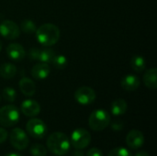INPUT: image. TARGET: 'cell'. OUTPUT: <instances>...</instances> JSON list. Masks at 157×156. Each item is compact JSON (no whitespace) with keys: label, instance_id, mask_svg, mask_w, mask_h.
Instances as JSON below:
<instances>
[{"label":"cell","instance_id":"cell-1","mask_svg":"<svg viewBox=\"0 0 157 156\" xmlns=\"http://www.w3.org/2000/svg\"><path fill=\"white\" fill-rule=\"evenodd\" d=\"M35 33L38 42L44 47H51L56 44L61 36L59 28L52 23L42 24L37 29Z\"/></svg>","mask_w":157,"mask_h":156},{"label":"cell","instance_id":"cell-2","mask_svg":"<svg viewBox=\"0 0 157 156\" xmlns=\"http://www.w3.org/2000/svg\"><path fill=\"white\" fill-rule=\"evenodd\" d=\"M48 150L56 155L66 154L71 147V143L66 134L63 132H53L47 139Z\"/></svg>","mask_w":157,"mask_h":156},{"label":"cell","instance_id":"cell-3","mask_svg":"<svg viewBox=\"0 0 157 156\" xmlns=\"http://www.w3.org/2000/svg\"><path fill=\"white\" fill-rule=\"evenodd\" d=\"M111 122L110 115L104 109L94 110L88 119V125L91 130L95 131H101L109 126Z\"/></svg>","mask_w":157,"mask_h":156},{"label":"cell","instance_id":"cell-4","mask_svg":"<svg viewBox=\"0 0 157 156\" xmlns=\"http://www.w3.org/2000/svg\"><path fill=\"white\" fill-rule=\"evenodd\" d=\"M19 120V110L14 105H6L0 108V126L9 128Z\"/></svg>","mask_w":157,"mask_h":156},{"label":"cell","instance_id":"cell-5","mask_svg":"<svg viewBox=\"0 0 157 156\" xmlns=\"http://www.w3.org/2000/svg\"><path fill=\"white\" fill-rule=\"evenodd\" d=\"M9 142L11 145L18 151L25 150L29 143V139L28 134L20 128H15L10 131Z\"/></svg>","mask_w":157,"mask_h":156},{"label":"cell","instance_id":"cell-6","mask_svg":"<svg viewBox=\"0 0 157 156\" xmlns=\"http://www.w3.org/2000/svg\"><path fill=\"white\" fill-rule=\"evenodd\" d=\"M91 142L90 133L85 129H76L72 132L71 135V144L76 150H82L86 148Z\"/></svg>","mask_w":157,"mask_h":156},{"label":"cell","instance_id":"cell-7","mask_svg":"<svg viewBox=\"0 0 157 156\" xmlns=\"http://www.w3.org/2000/svg\"><path fill=\"white\" fill-rule=\"evenodd\" d=\"M27 132L35 139H42L47 133L46 124L40 119H30L26 125Z\"/></svg>","mask_w":157,"mask_h":156},{"label":"cell","instance_id":"cell-8","mask_svg":"<svg viewBox=\"0 0 157 156\" xmlns=\"http://www.w3.org/2000/svg\"><path fill=\"white\" fill-rule=\"evenodd\" d=\"M0 35L6 40H16L20 35V29L13 20H4L0 23Z\"/></svg>","mask_w":157,"mask_h":156},{"label":"cell","instance_id":"cell-9","mask_svg":"<svg viewBox=\"0 0 157 156\" xmlns=\"http://www.w3.org/2000/svg\"><path fill=\"white\" fill-rule=\"evenodd\" d=\"M96 92L89 86H81L75 92V99L80 105H90L96 100Z\"/></svg>","mask_w":157,"mask_h":156},{"label":"cell","instance_id":"cell-10","mask_svg":"<svg viewBox=\"0 0 157 156\" xmlns=\"http://www.w3.org/2000/svg\"><path fill=\"white\" fill-rule=\"evenodd\" d=\"M126 143L132 150H136V149L141 148L144 143V133L139 130H132L127 134Z\"/></svg>","mask_w":157,"mask_h":156},{"label":"cell","instance_id":"cell-11","mask_svg":"<svg viewBox=\"0 0 157 156\" xmlns=\"http://www.w3.org/2000/svg\"><path fill=\"white\" fill-rule=\"evenodd\" d=\"M6 54L7 56L15 62L22 61L26 56V51L23 46L19 43H10L6 47Z\"/></svg>","mask_w":157,"mask_h":156},{"label":"cell","instance_id":"cell-12","mask_svg":"<svg viewBox=\"0 0 157 156\" xmlns=\"http://www.w3.org/2000/svg\"><path fill=\"white\" fill-rule=\"evenodd\" d=\"M21 112L26 117H35L40 112V105L33 99H26L21 104Z\"/></svg>","mask_w":157,"mask_h":156},{"label":"cell","instance_id":"cell-13","mask_svg":"<svg viewBox=\"0 0 157 156\" xmlns=\"http://www.w3.org/2000/svg\"><path fill=\"white\" fill-rule=\"evenodd\" d=\"M51 73V67L49 63H39L35 64L31 69V75L37 80H43L46 79Z\"/></svg>","mask_w":157,"mask_h":156},{"label":"cell","instance_id":"cell-14","mask_svg":"<svg viewBox=\"0 0 157 156\" xmlns=\"http://www.w3.org/2000/svg\"><path fill=\"white\" fill-rule=\"evenodd\" d=\"M140 79L134 74H128L124 76L121 81V87L126 91H135L140 86Z\"/></svg>","mask_w":157,"mask_h":156},{"label":"cell","instance_id":"cell-15","mask_svg":"<svg viewBox=\"0 0 157 156\" xmlns=\"http://www.w3.org/2000/svg\"><path fill=\"white\" fill-rule=\"evenodd\" d=\"M19 89L23 95L26 97H32L36 92V86L35 83L28 77H23L19 80L18 83Z\"/></svg>","mask_w":157,"mask_h":156},{"label":"cell","instance_id":"cell-16","mask_svg":"<svg viewBox=\"0 0 157 156\" xmlns=\"http://www.w3.org/2000/svg\"><path fill=\"white\" fill-rule=\"evenodd\" d=\"M157 69L151 68L147 70L144 74V84L149 89L155 90L157 87Z\"/></svg>","mask_w":157,"mask_h":156},{"label":"cell","instance_id":"cell-17","mask_svg":"<svg viewBox=\"0 0 157 156\" xmlns=\"http://www.w3.org/2000/svg\"><path fill=\"white\" fill-rule=\"evenodd\" d=\"M128 109L127 102L122 98H118L114 100L110 107V111L114 116H121L126 113Z\"/></svg>","mask_w":157,"mask_h":156},{"label":"cell","instance_id":"cell-18","mask_svg":"<svg viewBox=\"0 0 157 156\" xmlns=\"http://www.w3.org/2000/svg\"><path fill=\"white\" fill-rule=\"evenodd\" d=\"M17 74V67L10 63H6L0 66V76L5 79H11Z\"/></svg>","mask_w":157,"mask_h":156},{"label":"cell","instance_id":"cell-19","mask_svg":"<svg viewBox=\"0 0 157 156\" xmlns=\"http://www.w3.org/2000/svg\"><path fill=\"white\" fill-rule=\"evenodd\" d=\"M131 66L133 71L137 73H142L146 67L145 59L141 55H135L131 60Z\"/></svg>","mask_w":157,"mask_h":156},{"label":"cell","instance_id":"cell-20","mask_svg":"<svg viewBox=\"0 0 157 156\" xmlns=\"http://www.w3.org/2000/svg\"><path fill=\"white\" fill-rule=\"evenodd\" d=\"M55 55H56V53L52 49L47 48V49L40 50L39 62L45 63H51Z\"/></svg>","mask_w":157,"mask_h":156},{"label":"cell","instance_id":"cell-21","mask_svg":"<svg viewBox=\"0 0 157 156\" xmlns=\"http://www.w3.org/2000/svg\"><path fill=\"white\" fill-rule=\"evenodd\" d=\"M20 29L27 34H32L35 33L37 30V26L34 21L30 19H25L21 22L20 25Z\"/></svg>","mask_w":157,"mask_h":156},{"label":"cell","instance_id":"cell-22","mask_svg":"<svg viewBox=\"0 0 157 156\" xmlns=\"http://www.w3.org/2000/svg\"><path fill=\"white\" fill-rule=\"evenodd\" d=\"M2 97L6 101H7L9 103H13L17 98V92L13 87L7 86L3 89Z\"/></svg>","mask_w":157,"mask_h":156},{"label":"cell","instance_id":"cell-23","mask_svg":"<svg viewBox=\"0 0 157 156\" xmlns=\"http://www.w3.org/2000/svg\"><path fill=\"white\" fill-rule=\"evenodd\" d=\"M56 69L58 70H62V69H64L67 65V59L65 56L63 55H55L54 58L52 59V63H51Z\"/></svg>","mask_w":157,"mask_h":156},{"label":"cell","instance_id":"cell-24","mask_svg":"<svg viewBox=\"0 0 157 156\" xmlns=\"http://www.w3.org/2000/svg\"><path fill=\"white\" fill-rule=\"evenodd\" d=\"M29 153L32 156H46L47 149L41 144L35 143L30 147Z\"/></svg>","mask_w":157,"mask_h":156},{"label":"cell","instance_id":"cell-25","mask_svg":"<svg viewBox=\"0 0 157 156\" xmlns=\"http://www.w3.org/2000/svg\"><path fill=\"white\" fill-rule=\"evenodd\" d=\"M108 156H133L132 154V153L124 148V147H118V148H115L113 150H111Z\"/></svg>","mask_w":157,"mask_h":156},{"label":"cell","instance_id":"cell-26","mask_svg":"<svg viewBox=\"0 0 157 156\" xmlns=\"http://www.w3.org/2000/svg\"><path fill=\"white\" fill-rule=\"evenodd\" d=\"M40 49L32 48V49H30L29 51V53H28L29 59L30 61H33V62L39 61V59H40Z\"/></svg>","mask_w":157,"mask_h":156},{"label":"cell","instance_id":"cell-27","mask_svg":"<svg viewBox=\"0 0 157 156\" xmlns=\"http://www.w3.org/2000/svg\"><path fill=\"white\" fill-rule=\"evenodd\" d=\"M86 156H104L103 153L101 150L98 149V148H91L87 153Z\"/></svg>","mask_w":157,"mask_h":156},{"label":"cell","instance_id":"cell-28","mask_svg":"<svg viewBox=\"0 0 157 156\" xmlns=\"http://www.w3.org/2000/svg\"><path fill=\"white\" fill-rule=\"evenodd\" d=\"M124 125L121 121H119V120H116V121H113L111 123V129L113 131H122Z\"/></svg>","mask_w":157,"mask_h":156},{"label":"cell","instance_id":"cell-29","mask_svg":"<svg viewBox=\"0 0 157 156\" xmlns=\"http://www.w3.org/2000/svg\"><path fill=\"white\" fill-rule=\"evenodd\" d=\"M8 133L4 128H0V144L3 143L7 139Z\"/></svg>","mask_w":157,"mask_h":156},{"label":"cell","instance_id":"cell-30","mask_svg":"<svg viewBox=\"0 0 157 156\" xmlns=\"http://www.w3.org/2000/svg\"><path fill=\"white\" fill-rule=\"evenodd\" d=\"M134 156H150V154L146 151H140V152H137Z\"/></svg>","mask_w":157,"mask_h":156},{"label":"cell","instance_id":"cell-31","mask_svg":"<svg viewBox=\"0 0 157 156\" xmlns=\"http://www.w3.org/2000/svg\"><path fill=\"white\" fill-rule=\"evenodd\" d=\"M73 156H85V154L81 150H77L73 154Z\"/></svg>","mask_w":157,"mask_h":156},{"label":"cell","instance_id":"cell-32","mask_svg":"<svg viewBox=\"0 0 157 156\" xmlns=\"http://www.w3.org/2000/svg\"><path fill=\"white\" fill-rule=\"evenodd\" d=\"M5 156H22L21 154H17V153H8L6 154Z\"/></svg>","mask_w":157,"mask_h":156},{"label":"cell","instance_id":"cell-33","mask_svg":"<svg viewBox=\"0 0 157 156\" xmlns=\"http://www.w3.org/2000/svg\"><path fill=\"white\" fill-rule=\"evenodd\" d=\"M1 50H2V42L0 40V51H1Z\"/></svg>","mask_w":157,"mask_h":156},{"label":"cell","instance_id":"cell-34","mask_svg":"<svg viewBox=\"0 0 157 156\" xmlns=\"http://www.w3.org/2000/svg\"><path fill=\"white\" fill-rule=\"evenodd\" d=\"M0 100H1V96H0Z\"/></svg>","mask_w":157,"mask_h":156}]
</instances>
